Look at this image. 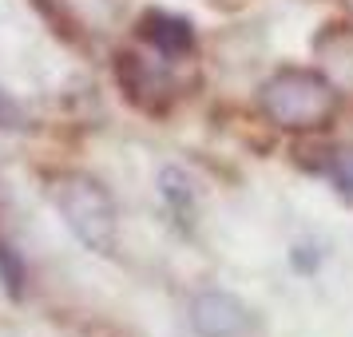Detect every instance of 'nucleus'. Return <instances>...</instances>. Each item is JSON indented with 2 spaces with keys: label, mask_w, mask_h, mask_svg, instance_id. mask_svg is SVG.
<instances>
[{
  "label": "nucleus",
  "mask_w": 353,
  "mask_h": 337,
  "mask_svg": "<svg viewBox=\"0 0 353 337\" xmlns=\"http://www.w3.org/2000/svg\"><path fill=\"white\" fill-rule=\"evenodd\" d=\"M48 198L72 238L92 254H115L119 246V203L88 171H60L48 178Z\"/></svg>",
  "instance_id": "1"
},
{
  "label": "nucleus",
  "mask_w": 353,
  "mask_h": 337,
  "mask_svg": "<svg viewBox=\"0 0 353 337\" xmlns=\"http://www.w3.org/2000/svg\"><path fill=\"white\" fill-rule=\"evenodd\" d=\"M258 108L282 131H321L341 108V92L314 68H278L258 88Z\"/></svg>",
  "instance_id": "2"
},
{
  "label": "nucleus",
  "mask_w": 353,
  "mask_h": 337,
  "mask_svg": "<svg viewBox=\"0 0 353 337\" xmlns=\"http://www.w3.org/2000/svg\"><path fill=\"white\" fill-rule=\"evenodd\" d=\"M187 321L199 337H246L250 325H254V309L230 289L207 286L191 298Z\"/></svg>",
  "instance_id": "3"
},
{
  "label": "nucleus",
  "mask_w": 353,
  "mask_h": 337,
  "mask_svg": "<svg viewBox=\"0 0 353 337\" xmlns=\"http://www.w3.org/2000/svg\"><path fill=\"white\" fill-rule=\"evenodd\" d=\"M167 68H175V64L147 48V52H119L115 72H119L123 92H128L139 108H147V112H163L167 99L175 96V80H171Z\"/></svg>",
  "instance_id": "4"
},
{
  "label": "nucleus",
  "mask_w": 353,
  "mask_h": 337,
  "mask_svg": "<svg viewBox=\"0 0 353 337\" xmlns=\"http://www.w3.org/2000/svg\"><path fill=\"white\" fill-rule=\"evenodd\" d=\"M135 32H139V40H143V48H151L155 56L171 60V64L191 60L194 48H199L194 24L187 17L167 12V8H147L143 17H139V24H135Z\"/></svg>",
  "instance_id": "5"
},
{
  "label": "nucleus",
  "mask_w": 353,
  "mask_h": 337,
  "mask_svg": "<svg viewBox=\"0 0 353 337\" xmlns=\"http://www.w3.org/2000/svg\"><path fill=\"white\" fill-rule=\"evenodd\" d=\"M159 183H163V187H159L163 198L171 203V210L179 214V223H187V218H191V191H187L191 183H187V178H183V171H175V167H167Z\"/></svg>",
  "instance_id": "6"
},
{
  "label": "nucleus",
  "mask_w": 353,
  "mask_h": 337,
  "mask_svg": "<svg viewBox=\"0 0 353 337\" xmlns=\"http://www.w3.org/2000/svg\"><path fill=\"white\" fill-rule=\"evenodd\" d=\"M24 278H28V270H24V262L17 258V250H12L8 242H0V282H4V289H8L12 298L24 294Z\"/></svg>",
  "instance_id": "7"
},
{
  "label": "nucleus",
  "mask_w": 353,
  "mask_h": 337,
  "mask_svg": "<svg viewBox=\"0 0 353 337\" xmlns=\"http://www.w3.org/2000/svg\"><path fill=\"white\" fill-rule=\"evenodd\" d=\"M28 127V115L20 108L17 99L8 96L4 88H0V131H24Z\"/></svg>",
  "instance_id": "8"
}]
</instances>
